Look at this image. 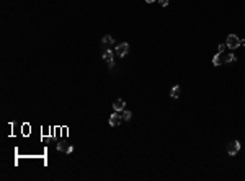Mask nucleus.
Instances as JSON below:
<instances>
[{
    "label": "nucleus",
    "instance_id": "16",
    "mask_svg": "<svg viewBox=\"0 0 245 181\" xmlns=\"http://www.w3.org/2000/svg\"><path fill=\"white\" fill-rule=\"evenodd\" d=\"M147 3H152V2H155V0H146Z\"/></svg>",
    "mask_w": 245,
    "mask_h": 181
},
{
    "label": "nucleus",
    "instance_id": "14",
    "mask_svg": "<svg viewBox=\"0 0 245 181\" xmlns=\"http://www.w3.org/2000/svg\"><path fill=\"white\" fill-rule=\"evenodd\" d=\"M23 129H24V135H26L28 132H30V131H28V129H30V126H28V124H24V127H23Z\"/></svg>",
    "mask_w": 245,
    "mask_h": 181
},
{
    "label": "nucleus",
    "instance_id": "15",
    "mask_svg": "<svg viewBox=\"0 0 245 181\" xmlns=\"http://www.w3.org/2000/svg\"><path fill=\"white\" fill-rule=\"evenodd\" d=\"M240 46H244V47H245V39H242V41H240Z\"/></svg>",
    "mask_w": 245,
    "mask_h": 181
},
{
    "label": "nucleus",
    "instance_id": "1",
    "mask_svg": "<svg viewBox=\"0 0 245 181\" xmlns=\"http://www.w3.org/2000/svg\"><path fill=\"white\" fill-rule=\"evenodd\" d=\"M226 46L234 51V49H237V47L240 46V39L235 36V34H229V36L226 38Z\"/></svg>",
    "mask_w": 245,
    "mask_h": 181
},
{
    "label": "nucleus",
    "instance_id": "10",
    "mask_svg": "<svg viewBox=\"0 0 245 181\" xmlns=\"http://www.w3.org/2000/svg\"><path fill=\"white\" fill-rule=\"evenodd\" d=\"M131 116H132V113H131V111H126V109H122V113H121V117H122V121H129V119H131Z\"/></svg>",
    "mask_w": 245,
    "mask_h": 181
},
{
    "label": "nucleus",
    "instance_id": "8",
    "mask_svg": "<svg viewBox=\"0 0 245 181\" xmlns=\"http://www.w3.org/2000/svg\"><path fill=\"white\" fill-rule=\"evenodd\" d=\"M180 93H181L180 85H175L173 88H172V93H170V95H172V98H175V100H177V98H180Z\"/></svg>",
    "mask_w": 245,
    "mask_h": 181
},
{
    "label": "nucleus",
    "instance_id": "13",
    "mask_svg": "<svg viewBox=\"0 0 245 181\" xmlns=\"http://www.w3.org/2000/svg\"><path fill=\"white\" fill-rule=\"evenodd\" d=\"M159 3L162 7H167V5H169V0H159Z\"/></svg>",
    "mask_w": 245,
    "mask_h": 181
},
{
    "label": "nucleus",
    "instance_id": "6",
    "mask_svg": "<svg viewBox=\"0 0 245 181\" xmlns=\"http://www.w3.org/2000/svg\"><path fill=\"white\" fill-rule=\"evenodd\" d=\"M124 106H126L124 100H121V98L114 100V103H113V109L114 111H122V109H124Z\"/></svg>",
    "mask_w": 245,
    "mask_h": 181
},
{
    "label": "nucleus",
    "instance_id": "11",
    "mask_svg": "<svg viewBox=\"0 0 245 181\" xmlns=\"http://www.w3.org/2000/svg\"><path fill=\"white\" fill-rule=\"evenodd\" d=\"M237 61V57L234 54H227L226 57H224V62H227V64H230V62H235Z\"/></svg>",
    "mask_w": 245,
    "mask_h": 181
},
{
    "label": "nucleus",
    "instance_id": "7",
    "mask_svg": "<svg viewBox=\"0 0 245 181\" xmlns=\"http://www.w3.org/2000/svg\"><path fill=\"white\" fill-rule=\"evenodd\" d=\"M224 64V57H222V54H216L214 57H212V65H216V67H219V65H222Z\"/></svg>",
    "mask_w": 245,
    "mask_h": 181
},
{
    "label": "nucleus",
    "instance_id": "2",
    "mask_svg": "<svg viewBox=\"0 0 245 181\" xmlns=\"http://www.w3.org/2000/svg\"><path fill=\"white\" fill-rule=\"evenodd\" d=\"M113 55H114V52L111 51V49H105L103 51V54H101V57H103V61L108 64V67L113 70V67H114V61H113Z\"/></svg>",
    "mask_w": 245,
    "mask_h": 181
},
{
    "label": "nucleus",
    "instance_id": "4",
    "mask_svg": "<svg viewBox=\"0 0 245 181\" xmlns=\"http://www.w3.org/2000/svg\"><path fill=\"white\" fill-rule=\"evenodd\" d=\"M114 52H116L120 57H124V55L129 52V44L128 43H120L116 46V49H114Z\"/></svg>",
    "mask_w": 245,
    "mask_h": 181
},
{
    "label": "nucleus",
    "instance_id": "3",
    "mask_svg": "<svg viewBox=\"0 0 245 181\" xmlns=\"http://www.w3.org/2000/svg\"><path fill=\"white\" fill-rule=\"evenodd\" d=\"M239 150H240V142L239 140L229 142V145H227V154H229L230 157L237 155V154H239Z\"/></svg>",
    "mask_w": 245,
    "mask_h": 181
},
{
    "label": "nucleus",
    "instance_id": "12",
    "mask_svg": "<svg viewBox=\"0 0 245 181\" xmlns=\"http://www.w3.org/2000/svg\"><path fill=\"white\" fill-rule=\"evenodd\" d=\"M226 47H227V46H226V43H224V44H219V46H218V52H219V54H222Z\"/></svg>",
    "mask_w": 245,
    "mask_h": 181
},
{
    "label": "nucleus",
    "instance_id": "5",
    "mask_svg": "<svg viewBox=\"0 0 245 181\" xmlns=\"http://www.w3.org/2000/svg\"><path fill=\"white\" fill-rule=\"evenodd\" d=\"M121 121H122V117H121L120 111H114V113L110 116V126L116 127V126H120V124H121Z\"/></svg>",
    "mask_w": 245,
    "mask_h": 181
},
{
    "label": "nucleus",
    "instance_id": "9",
    "mask_svg": "<svg viewBox=\"0 0 245 181\" xmlns=\"http://www.w3.org/2000/svg\"><path fill=\"white\" fill-rule=\"evenodd\" d=\"M110 44H113V38H111L110 34L103 36V39H101V46H110Z\"/></svg>",
    "mask_w": 245,
    "mask_h": 181
}]
</instances>
